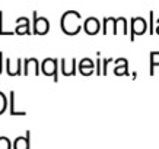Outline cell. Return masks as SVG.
I'll return each mask as SVG.
<instances>
[{"label": "cell", "mask_w": 159, "mask_h": 149, "mask_svg": "<svg viewBox=\"0 0 159 149\" xmlns=\"http://www.w3.org/2000/svg\"><path fill=\"white\" fill-rule=\"evenodd\" d=\"M101 28V24H99V21L95 18V16H89L85 19V24H83V29H85V32L89 35H95L98 34V31Z\"/></svg>", "instance_id": "4"}, {"label": "cell", "mask_w": 159, "mask_h": 149, "mask_svg": "<svg viewBox=\"0 0 159 149\" xmlns=\"http://www.w3.org/2000/svg\"><path fill=\"white\" fill-rule=\"evenodd\" d=\"M146 21L143 18H133L131 19V31L136 35H142L146 31Z\"/></svg>", "instance_id": "8"}, {"label": "cell", "mask_w": 159, "mask_h": 149, "mask_svg": "<svg viewBox=\"0 0 159 149\" xmlns=\"http://www.w3.org/2000/svg\"><path fill=\"white\" fill-rule=\"evenodd\" d=\"M6 107H7V98L3 92L0 91V114H3L6 110Z\"/></svg>", "instance_id": "12"}, {"label": "cell", "mask_w": 159, "mask_h": 149, "mask_svg": "<svg viewBox=\"0 0 159 149\" xmlns=\"http://www.w3.org/2000/svg\"><path fill=\"white\" fill-rule=\"evenodd\" d=\"M41 70L47 76H54V81H57V58H45L41 63Z\"/></svg>", "instance_id": "3"}, {"label": "cell", "mask_w": 159, "mask_h": 149, "mask_svg": "<svg viewBox=\"0 0 159 149\" xmlns=\"http://www.w3.org/2000/svg\"><path fill=\"white\" fill-rule=\"evenodd\" d=\"M82 16L76 10H67L61 15L60 18V26H61L63 32L67 35H76L80 29H82V24H80Z\"/></svg>", "instance_id": "1"}, {"label": "cell", "mask_w": 159, "mask_h": 149, "mask_svg": "<svg viewBox=\"0 0 159 149\" xmlns=\"http://www.w3.org/2000/svg\"><path fill=\"white\" fill-rule=\"evenodd\" d=\"M79 70H80V73H82L83 76H85V75H86V76L91 75V73L93 72V62L88 57L82 58L80 63H79Z\"/></svg>", "instance_id": "9"}, {"label": "cell", "mask_w": 159, "mask_h": 149, "mask_svg": "<svg viewBox=\"0 0 159 149\" xmlns=\"http://www.w3.org/2000/svg\"><path fill=\"white\" fill-rule=\"evenodd\" d=\"M3 70V53L0 51V73Z\"/></svg>", "instance_id": "16"}, {"label": "cell", "mask_w": 159, "mask_h": 149, "mask_svg": "<svg viewBox=\"0 0 159 149\" xmlns=\"http://www.w3.org/2000/svg\"><path fill=\"white\" fill-rule=\"evenodd\" d=\"M39 73V63L37 58L31 57L24 62V75H37Z\"/></svg>", "instance_id": "5"}, {"label": "cell", "mask_w": 159, "mask_h": 149, "mask_svg": "<svg viewBox=\"0 0 159 149\" xmlns=\"http://www.w3.org/2000/svg\"><path fill=\"white\" fill-rule=\"evenodd\" d=\"M29 26H31V22H29V19L26 18V16H19L18 19H16V28H15V32L16 34H26L29 35L31 34V29H29Z\"/></svg>", "instance_id": "6"}, {"label": "cell", "mask_w": 159, "mask_h": 149, "mask_svg": "<svg viewBox=\"0 0 159 149\" xmlns=\"http://www.w3.org/2000/svg\"><path fill=\"white\" fill-rule=\"evenodd\" d=\"M156 32L159 34V19H158V28H156Z\"/></svg>", "instance_id": "17"}, {"label": "cell", "mask_w": 159, "mask_h": 149, "mask_svg": "<svg viewBox=\"0 0 159 149\" xmlns=\"http://www.w3.org/2000/svg\"><path fill=\"white\" fill-rule=\"evenodd\" d=\"M76 58H61V73L64 76H72L76 73Z\"/></svg>", "instance_id": "7"}, {"label": "cell", "mask_w": 159, "mask_h": 149, "mask_svg": "<svg viewBox=\"0 0 159 149\" xmlns=\"http://www.w3.org/2000/svg\"><path fill=\"white\" fill-rule=\"evenodd\" d=\"M10 102H12V110H10L12 114H25V113H19V111L15 110V107H13V104H15V92L13 91H10Z\"/></svg>", "instance_id": "13"}, {"label": "cell", "mask_w": 159, "mask_h": 149, "mask_svg": "<svg viewBox=\"0 0 159 149\" xmlns=\"http://www.w3.org/2000/svg\"><path fill=\"white\" fill-rule=\"evenodd\" d=\"M34 34L44 35L48 32L50 29V21L44 16H37V12H34Z\"/></svg>", "instance_id": "2"}, {"label": "cell", "mask_w": 159, "mask_h": 149, "mask_svg": "<svg viewBox=\"0 0 159 149\" xmlns=\"http://www.w3.org/2000/svg\"><path fill=\"white\" fill-rule=\"evenodd\" d=\"M150 57H152V64H159V51H156V53H152L150 54Z\"/></svg>", "instance_id": "15"}, {"label": "cell", "mask_w": 159, "mask_h": 149, "mask_svg": "<svg viewBox=\"0 0 159 149\" xmlns=\"http://www.w3.org/2000/svg\"><path fill=\"white\" fill-rule=\"evenodd\" d=\"M125 70H127V66H117L116 69H114V72H116V75H125Z\"/></svg>", "instance_id": "14"}, {"label": "cell", "mask_w": 159, "mask_h": 149, "mask_svg": "<svg viewBox=\"0 0 159 149\" xmlns=\"http://www.w3.org/2000/svg\"><path fill=\"white\" fill-rule=\"evenodd\" d=\"M28 135H29V133H26V137H25V136H18V137L15 139L13 149H29Z\"/></svg>", "instance_id": "10"}, {"label": "cell", "mask_w": 159, "mask_h": 149, "mask_svg": "<svg viewBox=\"0 0 159 149\" xmlns=\"http://www.w3.org/2000/svg\"><path fill=\"white\" fill-rule=\"evenodd\" d=\"M12 148V142L9 137L6 136H0V149H10Z\"/></svg>", "instance_id": "11"}]
</instances>
